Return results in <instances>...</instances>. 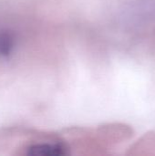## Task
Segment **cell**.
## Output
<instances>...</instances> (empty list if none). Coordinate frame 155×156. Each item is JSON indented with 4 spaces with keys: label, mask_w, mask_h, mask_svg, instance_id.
I'll use <instances>...</instances> for the list:
<instances>
[{
    "label": "cell",
    "mask_w": 155,
    "mask_h": 156,
    "mask_svg": "<svg viewBox=\"0 0 155 156\" xmlns=\"http://www.w3.org/2000/svg\"><path fill=\"white\" fill-rule=\"evenodd\" d=\"M26 154L31 156H63L69 154V148L62 143L37 144L26 149Z\"/></svg>",
    "instance_id": "3957f363"
},
{
    "label": "cell",
    "mask_w": 155,
    "mask_h": 156,
    "mask_svg": "<svg viewBox=\"0 0 155 156\" xmlns=\"http://www.w3.org/2000/svg\"><path fill=\"white\" fill-rule=\"evenodd\" d=\"M129 155L155 156V132L151 131L143 134L128 150Z\"/></svg>",
    "instance_id": "7a4b0ae2"
},
{
    "label": "cell",
    "mask_w": 155,
    "mask_h": 156,
    "mask_svg": "<svg viewBox=\"0 0 155 156\" xmlns=\"http://www.w3.org/2000/svg\"><path fill=\"white\" fill-rule=\"evenodd\" d=\"M124 17L132 26L155 22V0H133L125 8Z\"/></svg>",
    "instance_id": "6da1fadb"
},
{
    "label": "cell",
    "mask_w": 155,
    "mask_h": 156,
    "mask_svg": "<svg viewBox=\"0 0 155 156\" xmlns=\"http://www.w3.org/2000/svg\"><path fill=\"white\" fill-rule=\"evenodd\" d=\"M15 47V37L14 36L7 32H0V57L6 58L8 57Z\"/></svg>",
    "instance_id": "277c9868"
}]
</instances>
